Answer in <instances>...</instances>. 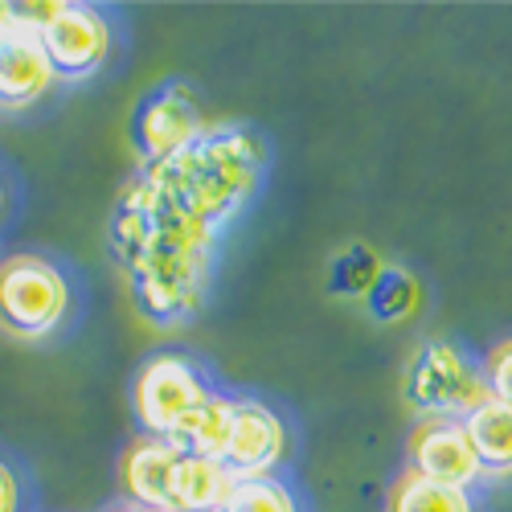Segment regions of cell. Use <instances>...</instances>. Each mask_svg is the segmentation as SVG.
<instances>
[{
  "mask_svg": "<svg viewBox=\"0 0 512 512\" xmlns=\"http://www.w3.org/2000/svg\"><path fill=\"white\" fill-rule=\"evenodd\" d=\"M369 308L381 320L410 316L418 308V283H414V275H406V271H381L377 283L369 287Z\"/></svg>",
  "mask_w": 512,
  "mask_h": 512,
  "instance_id": "15",
  "label": "cell"
},
{
  "mask_svg": "<svg viewBox=\"0 0 512 512\" xmlns=\"http://www.w3.org/2000/svg\"><path fill=\"white\" fill-rule=\"evenodd\" d=\"M13 29V5H9V0H0V37H5Z\"/></svg>",
  "mask_w": 512,
  "mask_h": 512,
  "instance_id": "19",
  "label": "cell"
},
{
  "mask_svg": "<svg viewBox=\"0 0 512 512\" xmlns=\"http://www.w3.org/2000/svg\"><path fill=\"white\" fill-rule=\"evenodd\" d=\"M54 66L41 50V37L13 21V29L0 37V103L5 107H29L46 99L54 87Z\"/></svg>",
  "mask_w": 512,
  "mask_h": 512,
  "instance_id": "8",
  "label": "cell"
},
{
  "mask_svg": "<svg viewBox=\"0 0 512 512\" xmlns=\"http://www.w3.org/2000/svg\"><path fill=\"white\" fill-rule=\"evenodd\" d=\"M406 394L422 418L463 422L488 402L480 361H472L451 340H426L406 369Z\"/></svg>",
  "mask_w": 512,
  "mask_h": 512,
  "instance_id": "3",
  "label": "cell"
},
{
  "mask_svg": "<svg viewBox=\"0 0 512 512\" xmlns=\"http://www.w3.org/2000/svg\"><path fill=\"white\" fill-rule=\"evenodd\" d=\"M5 201H9V193H5V181H0V218H5Z\"/></svg>",
  "mask_w": 512,
  "mask_h": 512,
  "instance_id": "20",
  "label": "cell"
},
{
  "mask_svg": "<svg viewBox=\"0 0 512 512\" xmlns=\"http://www.w3.org/2000/svg\"><path fill=\"white\" fill-rule=\"evenodd\" d=\"M218 394L209 373L185 353H152L132 381V410L148 439H173Z\"/></svg>",
  "mask_w": 512,
  "mask_h": 512,
  "instance_id": "2",
  "label": "cell"
},
{
  "mask_svg": "<svg viewBox=\"0 0 512 512\" xmlns=\"http://www.w3.org/2000/svg\"><path fill=\"white\" fill-rule=\"evenodd\" d=\"M234 488V476L218 459L181 455L168 480V512H213L222 508Z\"/></svg>",
  "mask_w": 512,
  "mask_h": 512,
  "instance_id": "10",
  "label": "cell"
},
{
  "mask_svg": "<svg viewBox=\"0 0 512 512\" xmlns=\"http://www.w3.org/2000/svg\"><path fill=\"white\" fill-rule=\"evenodd\" d=\"M287 451H291V435H287L283 414L259 398H234L230 439L222 451L226 472L234 480L275 476V467L287 459Z\"/></svg>",
  "mask_w": 512,
  "mask_h": 512,
  "instance_id": "5",
  "label": "cell"
},
{
  "mask_svg": "<svg viewBox=\"0 0 512 512\" xmlns=\"http://www.w3.org/2000/svg\"><path fill=\"white\" fill-rule=\"evenodd\" d=\"M406 467L418 472L422 480H435L459 492H472L484 472L476 447L467 439L463 422H447V418H418L414 431L406 439Z\"/></svg>",
  "mask_w": 512,
  "mask_h": 512,
  "instance_id": "6",
  "label": "cell"
},
{
  "mask_svg": "<svg viewBox=\"0 0 512 512\" xmlns=\"http://www.w3.org/2000/svg\"><path fill=\"white\" fill-rule=\"evenodd\" d=\"M37 37H41V50H46L58 82L91 78L111 58V21L99 9L74 5V0H62L58 17Z\"/></svg>",
  "mask_w": 512,
  "mask_h": 512,
  "instance_id": "4",
  "label": "cell"
},
{
  "mask_svg": "<svg viewBox=\"0 0 512 512\" xmlns=\"http://www.w3.org/2000/svg\"><path fill=\"white\" fill-rule=\"evenodd\" d=\"M201 136H205L201 111H197V103L185 87L156 91L136 115V148L148 164H164V160L181 156Z\"/></svg>",
  "mask_w": 512,
  "mask_h": 512,
  "instance_id": "7",
  "label": "cell"
},
{
  "mask_svg": "<svg viewBox=\"0 0 512 512\" xmlns=\"http://www.w3.org/2000/svg\"><path fill=\"white\" fill-rule=\"evenodd\" d=\"M181 451L168 439H148L140 435L119 459V484H123V504L144 508V512H168V480H173Z\"/></svg>",
  "mask_w": 512,
  "mask_h": 512,
  "instance_id": "9",
  "label": "cell"
},
{
  "mask_svg": "<svg viewBox=\"0 0 512 512\" xmlns=\"http://www.w3.org/2000/svg\"><path fill=\"white\" fill-rule=\"evenodd\" d=\"M222 512H304V508L279 476H254V480H234Z\"/></svg>",
  "mask_w": 512,
  "mask_h": 512,
  "instance_id": "14",
  "label": "cell"
},
{
  "mask_svg": "<svg viewBox=\"0 0 512 512\" xmlns=\"http://www.w3.org/2000/svg\"><path fill=\"white\" fill-rule=\"evenodd\" d=\"M480 373H484V386H488V398L512 406V336L496 340V345L484 353L480 361Z\"/></svg>",
  "mask_w": 512,
  "mask_h": 512,
  "instance_id": "16",
  "label": "cell"
},
{
  "mask_svg": "<svg viewBox=\"0 0 512 512\" xmlns=\"http://www.w3.org/2000/svg\"><path fill=\"white\" fill-rule=\"evenodd\" d=\"M0 512H21V480L5 455H0Z\"/></svg>",
  "mask_w": 512,
  "mask_h": 512,
  "instance_id": "18",
  "label": "cell"
},
{
  "mask_svg": "<svg viewBox=\"0 0 512 512\" xmlns=\"http://www.w3.org/2000/svg\"><path fill=\"white\" fill-rule=\"evenodd\" d=\"M463 431L476 447L480 472L488 480H512V406L488 398L463 418Z\"/></svg>",
  "mask_w": 512,
  "mask_h": 512,
  "instance_id": "11",
  "label": "cell"
},
{
  "mask_svg": "<svg viewBox=\"0 0 512 512\" xmlns=\"http://www.w3.org/2000/svg\"><path fill=\"white\" fill-rule=\"evenodd\" d=\"M107 512H144V508H132V504H115V508H107Z\"/></svg>",
  "mask_w": 512,
  "mask_h": 512,
  "instance_id": "21",
  "label": "cell"
},
{
  "mask_svg": "<svg viewBox=\"0 0 512 512\" xmlns=\"http://www.w3.org/2000/svg\"><path fill=\"white\" fill-rule=\"evenodd\" d=\"M213 512H222V508H213Z\"/></svg>",
  "mask_w": 512,
  "mask_h": 512,
  "instance_id": "22",
  "label": "cell"
},
{
  "mask_svg": "<svg viewBox=\"0 0 512 512\" xmlns=\"http://www.w3.org/2000/svg\"><path fill=\"white\" fill-rule=\"evenodd\" d=\"M74 308V287L66 271L46 254H9L0 259V328L41 340L66 324Z\"/></svg>",
  "mask_w": 512,
  "mask_h": 512,
  "instance_id": "1",
  "label": "cell"
},
{
  "mask_svg": "<svg viewBox=\"0 0 512 512\" xmlns=\"http://www.w3.org/2000/svg\"><path fill=\"white\" fill-rule=\"evenodd\" d=\"M381 275V263H377V254L357 246L353 254H345V259L336 263V287L345 291V295H365Z\"/></svg>",
  "mask_w": 512,
  "mask_h": 512,
  "instance_id": "17",
  "label": "cell"
},
{
  "mask_svg": "<svg viewBox=\"0 0 512 512\" xmlns=\"http://www.w3.org/2000/svg\"><path fill=\"white\" fill-rule=\"evenodd\" d=\"M386 512H476L472 492H459L435 480H422L418 472H398L390 496H386Z\"/></svg>",
  "mask_w": 512,
  "mask_h": 512,
  "instance_id": "13",
  "label": "cell"
},
{
  "mask_svg": "<svg viewBox=\"0 0 512 512\" xmlns=\"http://www.w3.org/2000/svg\"><path fill=\"white\" fill-rule=\"evenodd\" d=\"M230 418H234V398L213 394L168 443H173L181 455H205V459L222 463V451H226V439H230Z\"/></svg>",
  "mask_w": 512,
  "mask_h": 512,
  "instance_id": "12",
  "label": "cell"
}]
</instances>
